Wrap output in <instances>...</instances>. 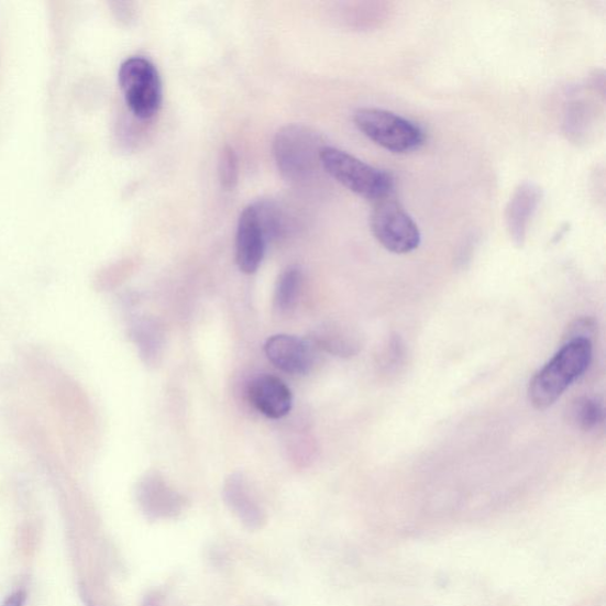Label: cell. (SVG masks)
Masks as SVG:
<instances>
[{"label":"cell","mask_w":606,"mask_h":606,"mask_svg":"<svg viewBox=\"0 0 606 606\" xmlns=\"http://www.w3.org/2000/svg\"><path fill=\"white\" fill-rule=\"evenodd\" d=\"M592 361V341L577 339L564 343L561 351L531 381L528 398L532 406L538 410L552 407L566 388L584 375Z\"/></svg>","instance_id":"obj_1"},{"label":"cell","mask_w":606,"mask_h":606,"mask_svg":"<svg viewBox=\"0 0 606 606\" xmlns=\"http://www.w3.org/2000/svg\"><path fill=\"white\" fill-rule=\"evenodd\" d=\"M321 136L304 124H287L275 135L273 151L278 173L289 183L312 178L321 166Z\"/></svg>","instance_id":"obj_2"},{"label":"cell","mask_w":606,"mask_h":606,"mask_svg":"<svg viewBox=\"0 0 606 606\" xmlns=\"http://www.w3.org/2000/svg\"><path fill=\"white\" fill-rule=\"evenodd\" d=\"M320 159L326 173L355 195L379 201L394 194L395 180L390 174L353 157L345 151L324 146Z\"/></svg>","instance_id":"obj_3"},{"label":"cell","mask_w":606,"mask_h":606,"mask_svg":"<svg viewBox=\"0 0 606 606\" xmlns=\"http://www.w3.org/2000/svg\"><path fill=\"white\" fill-rule=\"evenodd\" d=\"M354 123L373 143L393 153H410L426 143V133L415 122L379 108H362Z\"/></svg>","instance_id":"obj_4"},{"label":"cell","mask_w":606,"mask_h":606,"mask_svg":"<svg viewBox=\"0 0 606 606\" xmlns=\"http://www.w3.org/2000/svg\"><path fill=\"white\" fill-rule=\"evenodd\" d=\"M119 82L131 112L142 120L157 114L163 103L161 74L145 57L134 56L123 62Z\"/></svg>","instance_id":"obj_5"},{"label":"cell","mask_w":606,"mask_h":606,"mask_svg":"<svg viewBox=\"0 0 606 606\" xmlns=\"http://www.w3.org/2000/svg\"><path fill=\"white\" fill-rule=\"evenodd\" d=\"M371 230L386 251L394 254H410L421 244V231L393 196L376 201L371 213Z\"/></svg>","instance_id":"obj_6"},{"label":"cell","mask_w":606,"mask_h":606,"mask_svg":"<svg viewBox=\"0 0 606 606\" xmlns=\"http://www.w3.org/2000/svg\"><path fill=\"white\" fill-rule=\"evenodd\" d=\"M136 495L146 517L152 520L177 518L185 506L184 496L158 472H150L140 480Z\"/></svg>","instance_id":"obj_7"},{"label":"cell","mask_w":606,"mask_h":606,"mask_svg":"<svg viewBox=\"0 0 606 606\" xmlns=\"http://www.w3.org/2000/svg\"><path fill=\"white\" fill-rule=\"evenodd\" d=\"M269 362L289 375H307L316 361L315 345L299 337L276 334L264 344Z\"/></svg>","instance_id":"obj_8"},{"label":"cell","mask_w":606,"mask_h":606,"mask_svg":"<svg viewBox=\"0 0 606 606\" xmlns=\"http://www.w3.org/2000/svg\"><path fill=\"white\" fill-rule=\"evenodd\" d=\"M267 242L255 205L246 207L240 214L236 231V263L242 273L252 275L258 271Z\"/></svg>","instance_id":"obj_9"},{"label":"cell","mask_w":606,"mask_h":606,"mask_svg":"<svg viewBox=\"0 0 606 606\" xmlns=\"http://www.w3.org/2000/svg\"><path fill=\"white\" fill-rule=\"evenodd\" d=\"M542 198L541 189L533 183H522L510 197L506 208L508 234L517 246H522Z\"/></svg>","instance_id":"obj_10"},{"label":"cell","mask_w":606,"mask_h":606,"mask_svg":"<svg viewBox=\"0 0 606 606\" xmlns=\"http://www.w3.org/2000/svg\"><path fill=\"white\" fill-rule=\"evenodd\" d=\"M223 496L228 507L249 530L257 531L266 525V511L256 500L242 474H231L225 480Z\"/></svg>","instance_id":"obj_11"},{"label":"cell","mask_w":606,"mask_h":606,"mask_svg":"<svg viewBox=\"0 0 606 606\" xmlns=\"http://www.w3.org/2000/svg\"><path fill=\"white\" fill-rule=\"evenodd\" d=\"M247 396L253 406L264 416L279 419L293 407V394L287 384L274 376H260L249 384Z\"/></svg>","instance_id":"obj_12"},{"label":"cell","mask_w":606,"mask_h":606,"mask_svg":"<svg viewBox=\"0 0 606 606\" xmlns=\"http://www.w3.org/2000/svg\"><path fill=\"white\" fill-rule=\"evenodd\" d=\"M132 338L147 364H157L163 350V333L157 322L140 320L132 328Z\"/></svg>","instance_id":"obj_13"},{"label":"cell","mask_w":606,"mask_h":606,"mask_svg":"<svg viewBox=\"0 0 606 606\" xmlns=\"http://www.w3.org/2000/svg\"><path fill=\"white\" fill-rule=\"evenodd\" d=\"M313 345L333 355L349 359L360 352L361 344L352 333L331 326L316 334Z\"/></svg>","instance_id":"obj_14"},{"label":"cell","mask_w":606,"mask_h":606,"mask_svg":"<svg viewBox=\"0 0 606 606\" xmlns=\"http://www.w3.org/2000/svg\"><path fill=\"white\" fill-rule=\"evenodd\" d=\"M568 415L574 427L592 431L603 422L604 408L597 398L584 396L572 401Z\"/></svg>","instance_id":"obj_15"},{"label":"cell","mask_w":606,"mask_h":606,"mask_svg":"<svg viewBox=\"0 0 606 606\" xmlns=\"http://www.w3.org/2000/svg\"><path fill=\"white\" fill-rule=\"evenodd\" d=\"M302 286V273L298 267H289L277 279L274 305L279 312H288L297 304Z\"/></svg>","instance_id":"obj_16"},{"label":"cell","mask_w":606,"mask_h":606,"mask_svg":"<svg viewBox=\"0 0 606 606\" xmlns=\"http://www.w3.org/2000/svg\"><path fill=\"white\" fill-rule=\"evenodd\" d=\"M219 176L225 190L231 191L236 188L240 176L239 157L231 146H225L221 152Z\"/></svg>","instance_id":"obj_17"},{"label":"cell","mask_w":606,"mask_h":606,"mask_svg":"<svg viewBox=\"0 0 606 606\" xmlns=\"http://www.w3.org/2000/svg\"><path fill=\"white\" fill-rule=\"evenodd\" d=\"M597 329L596 321L592 318H582L574 321L565 335V343L571 340L586 339L592 341Z\"/></svg>","instance_id":"obj_18"},{"label":"cell","mask_w":606,"mask_h":606,"mask_svg":"<svg viewBox=\"0 0 606 606\" xmlns=\"http://www.w3.org/2000/svg\"><path fill=\"white\" fill-rule=\"evenodd\" d=\"M404 355H406V352H404L400 338L393 337L384 352V367L388 370L397 368L403 362Z\"/></svg>","instance_id":"obj_19"},{"label":"cell","mask_w":606,"mask_h":606,"mask_svg":"<svg viewBox=\"0 0 606 606\" xmlns=\"http://www.w3.org/2000/svg\"><path fill=\"white\" fill-rule=\"evenodd\" d=\"M25 599V594L18 592L9 596L2 606H24Z\"/></svg>","instance_id":"obj_20"},{"label":"cell","mask_w":606,"mask_h":606,"mask_svg":"<svg viewBox=\"0 0 606 606\" xmlns=\"http://www.w3.org/2000/svg\"><path fill=\"white\" fill-rule=\"evenodd\" d=\"M142 606H162V599L157 594H150L144 598Z\"/></svg>","instance_id":"obj_21"}]
</instances>
